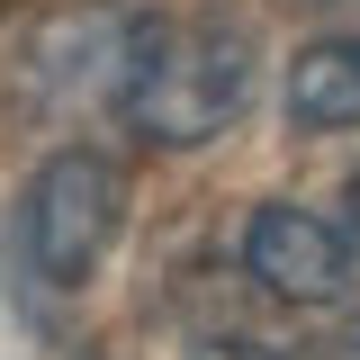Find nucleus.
Listing matches in <instances>:
<instances>
[{
  "label": "nucleus",
  "mask_w": 360,
  "mask_h": 360,
  "mask_svg": "<svg viewBox=\"0 0 360 360\" xmlns=\"http://www.w3.org/2000/svg\"><path fill=\"white\" fill-rule=\"evenodd\" d=\"M324 360H360V315L342 324V333H333V342H324Z\"/></svg>",
  "instance_id": "nucleus-6"
},
{
  "label": "nucleus",
  "mask_w": 360,
  "mask_h": 360,
  "mask_svg": "<svg viewBox=\"0 0 360 360\" xmlns=\"http://www.w3.org/2000/svg\"><path fill=\"white\" fill-rule=\"evenodd\" d=\"M342 225H352V243H360V172H352V189H342Z\"/></svg>",
  "instance_id": "nucleus-7"
},
{
  "label": "nucleus",
  "mask_w": 360,
  "mask_h": 360,
  "mask_svg": "<svg viewBox=\"0 0 360 360\" xmlns=\"http://www.w3.org/2000/svg\"><path fill=\"white\" fill-rule=\"evenodd\" d=\"M352 225L315 217V207H297V198H270V207H252V225H243V270L262 279L270 297H288V307H333V297H352Z\"/></svg>",
  "instance_id": "nucleus-3"
},
{
  "label": "nucleus",
  "mask_w": 360,
  "mask_h": 360,
  "mask_svg": "<svg viewBox=\"0 0 360 360\" xmlns=\"http://www.w3.org/2000/svg\"><path fill=\"white\" fill-rule=\"evenodd\" d=\"M189 360H288L279 342H207V352H189Z\"/></svg>",
  "instance_id": "nucleus-5"
},
{
  "label": "nucleus",
  "mask_w": 360,
  "mask_h": 360,
  "mask_svg": "<svg viewBox=\"0 0 360 360\" xmlns=\"http://www.w3.org/2000/svg\"><path fill=\"white\" fill-rule=\"evenodd\" d=\"M252 82H262L252 27L207 9V18H135L108 72V99L127 135H144L153 153H198L225 127H243Z\"/></svg>",
  "instance_id": "nucleus-1"
},
{
  "label": "nucleus",
  "mask_w": 360,
  "mask_h": 360,
  "mask_svg": "<svg viewBox=\"0 0 360 360\" xmlns=\"http://www.w3.org/2000/svg\"><path fill=\"white\" fill-rule=\"evenodd\" d=\"M117 225H127V172L90 144L45 153L27 198H18V243H27V270L45 288H82L117 252Z\"/></svg>",
  "instance_id": "nucleus-2"
},
{
  "label": "nucleus",
  "mask_w": 360,
  "mask_h": 360,
  "mask_svg": "<svg viewBox=\"0 0 360 360\" xmlns=\"http://www.w3.org/2000/svg\"><path fill=\"white\" fill-rule=\"evenodd\" d=\"M288 127H297V135L360 127V37L297 45V63H288Z\"/></svg>",
  "instance_id": "nucleus-4"
}]
</instances>
